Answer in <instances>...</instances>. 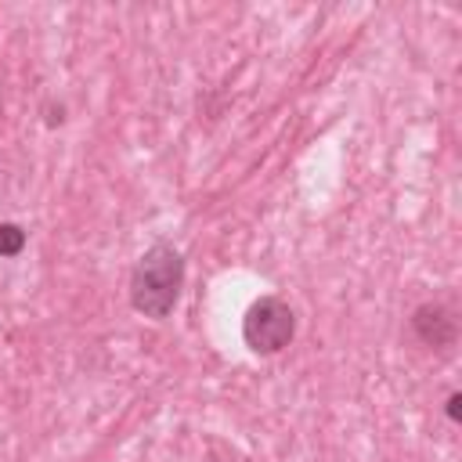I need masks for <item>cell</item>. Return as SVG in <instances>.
I'll return each mask as SVG.
<instances>
[{
	"label": "cell",
	"mask_w": 462,
	"mask_h": 462,
	"mask_svg": "<svg viewBox=\"0 0 462 462\" xmlns=\"http://www.w3.org/2000/svg\"><path fill=\"white\" fill-rule=\"evenodd\" d=\"M448 419H451V422L462 419V393H451V397H448Z\"/></svg>",
	"instance_id": "obj_5"
},
{
	"label": "cell",
	"mask_w": 462,
	"mask_h": 462,
	"mask_svg": "<svg viewBox=\"0 0 462 462\" xmlns=\"http://www.w3.org/2000/svg\"><path fill=\"white\" fill-rule=\"evenodd\" d=\"M184 285V256L170 242H155L141 253L134 274H130V303L137 314L162 321L180 300Z\"/></svg>",
	"instance_id": "obj_1"
},
{
	"label": "cell",
	"mask_w": 462,
	"mask_h": 462,
	"mask_svg": "<svg viewBox=\"0 0 462 462\" xmlns=\"http://www.w3.org/2000/svg\"><path fill=\"white\" fill-rule=\"evenodd\" d=\"M25 249V231L18 224H0V256H18Z\"/></svg>",
	"instance_id": "obj_4"
},
{
	"label": "cell",
	"mask_w": 462,
	"mask_h": 462,
	"mask_svg": "<svg viewBox=\"0 0 462 462\" xmlns=\"http://www.w3.org/2000/svg\"><path fill=\"white\" fill-rule=\"evenodd\" d=\"M296 336V314L282 296H260L242 318V339L253 354H282Z\"/></svg>",
	"instance_id": "obj_2"
},
{
	"label": "cell",
	"mask_w": 462,
	"mask_h": 462,
	"mask_svg": "<svg viewBox=\"0 0 462 462\" xmlns=\"http://www.w3.org/2000/svg\"><path fill=\"white\" fill-rule=\"evenodd\" d=\"M411 332H415L426 346H437V350H448V346L458 339V325H455V318H451L440 303H422V307H415V314H411Z\"/></svg>",
	"instance_id": "obj_3"
}]
</instances>
